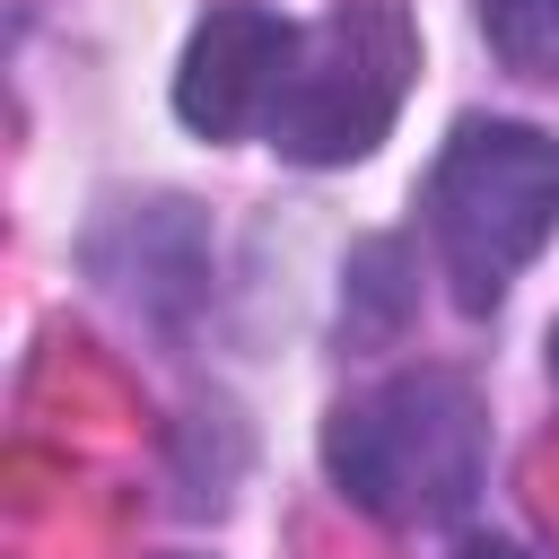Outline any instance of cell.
Wrapping results in <instances>:
<instances>
[{
  "label": "cell",
  "mask_w": 559,
  "mask_h": 559,
  "mask_svg": "<svg viewBox=\"0 0 559 559\" xmlns=\"http://www.w3.org/2000/svg\"><path fill=\"white\" fill-rule=\"evenodd\" d=\"M480 454H489L480 402L463 376H437V367L341 402L323 428V463L341 498L384 524H454L480 498Z\"/></svg>",
  "instance_id": "6da1fadb"
},
{
  "label": "cell",
  "mask_w": 559,
  "mask_h": 559,
  "mask_svg": "<svg viewBox=\"0 0 559 559\" xmlns=\"http://www.w3.org/2000/svg\"><path fill=\"white\" fill-rule=\"evenodd\" d=\"M559 227V140L533 122H454L428 166V236L472 314H489L515 271Z\"/></svg>",
  "instance_id": "7a4b0ae2"
},
{
  "label": "cell",
  "mask_w": 559,
  "mask_h": 559,
  "mask_svg": "<svg viewBox=\"0 0 559 559\" xmlns=\"http://www.w3.org/2000/svg\"><path fill=\"white\" fill-rule=\"evenodd\" d=\"M411 70H419V44H411L402 9H384V0L332 9L323 26L297 35V61H288L262 131L297 166H349L393 131Z\"/></svg>",
  "instance_id": "3957f363"
},
{
  "label": "cell",
  "mask_w": 559,
  "mask_h": 559,
  "mask_svg": "<svg viewBox=\"0 0 559 559\" xmlns=\"http://www.w3.org/2000/svg\"><path fill=\"white\" fill-rule=\"evenodd\" d=\"M297 35H306V26H288V17H271V9H253V0L210 9V17L192 26V44H183L175 114H183L201 140H236V131L271 122L280 79H288V61H297Z\"/></svg>",
  "instance_id": "277c9868"
},
{
  "label": "cell",
  "mask_w": 559,
  "mask_h": 559,
  "mask_svg": "<svg viewBox=\"0 0 559 559\" xmlns=\"http://www.w3.org/2000/svg\"><path fill=\"white\" fill-rule=\"evenodd\" d=\"M480 35L498 44L507 70L559 79V0H480Z\"/></svg>",
  "instance_id": "5b68a950"
},
{
  "label": "cell",
  "mask_w": 559,
  "mask_h": 559,
  "mask_svg": "<svg viewBox=\"0 0 559 559\" xmlns=\"http://www.w3.org/2000/svg\"><path fill=\"white\" fill-rule=\"evenodd\" d=\"M463 559H524L515 542H463Z\"/></svg>",
  "instance_id": "8992f818"
},
{
  "label": "cell",
  "mask_w": 559,
  "mask_h": 559,
  "mask_svg": "<svg viewBox=\"0 0 559 559\" xmlns=\"http://www.w3.org/2000/svg\"><path fill=\"white\" fill-rule=\"evenodd\" d=\"M550 384H559V332H550Z\"/></svg>",
  "instance_id": "52a82bcc"
}]
</instances>
